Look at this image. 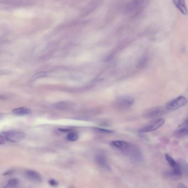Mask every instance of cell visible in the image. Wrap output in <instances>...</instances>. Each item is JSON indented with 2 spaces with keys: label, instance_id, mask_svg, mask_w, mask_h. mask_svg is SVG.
<instances>
[{
  "label": "cell",
  "instance_id": "obj_12",
  "mask_svg": "<svg viewBox=\"0 0 188 188\" xmlns=\"http://www.w3.org/2000/svg\"><path fill=\"white\" fill-rule=\"evenodd\" d=\"M175 7L180 10V12L184 15L188 14V9L186 6L185 0H173Z\"/></svg>",
  "mask_w": 188,
  "mask_h": 188
},
{
  "label": "cell",
  "instance_id": "obj_17",
  "mask_svg": "<svg viewBox=\"0 0 188 188\" xmlns=\"http://www.w3.org/2000/svg\"><path fill=\"white\" fill-rule=\"evenodd\" d=\"M18 184V180L16 179H12L9 180L7 183L6 186L8 188H14Z\"/></svg>",
  "mask_w": 188,
  "mask_h": 188
},
{
  "label": "cell",
  "instance_id": "obj_13",
  "mask_svg": "<svg viewBox=\"0 0 188 188\" xmlns=\"http://www.w3.org/2000/svg\"><path fill=\"white\" fill-rule=\"evenodd\" d=\"M182 173L178 172L173 170L166 171L164 174L165 178L171 180H178L182 177Z\"/></svg>",
  "mask_w": 188,
  "mask_h": 188
},
{
  "label": "cell",
  "instance_id": "obj_15",
  "mask_svg": "<svg viewBox=\"0 0 188 188\" xmlns=\"http://www.w3.org/2000/svg\"><path fill=\"white\" fill-rule=\"evenodd\" d=\"M71 103L68 102H60L55 103L54 107L58 109H66L71 107Z\"/></svg>",
  "mask_w": 188,
  "mask_h": 188
},
{
  "label": "cell",
  "instance_id": "obj_9",
  "mask_svg": "<svg viewBox=\"0 0 188 188\" xmlns=\"http://www.w3.org/2000/svg\"><path fill=\"white\" fill-rule=\"evenodd\" d=\"M130 144L128 142L122 141V140H116L112 141L110 142V145L115 149H118L121 151L124 152L128 148Z\"/></svg>",
  "mask_w": 188,
  "mask_h": 188
},
{
  "label": "cell",
  "instance_id": "obj_10",
  "mask_svg": "<svg viewBox=\"0 0 188 188\" xmlns=\"http://www.w3.org/2000/svg\"><path fill=\"white\" fill-rule=\"evenodd\" d=\"M165 158L167 160L168 164L170 166V167L172 168V170H174L178 172L182 173V167L179 163L175 161L172 157L170 156L168 154H165Z\"/></svg>",
  "mask_w": 188,
  "mask_h": 188
},
{
  "label": "cell",
  "instance_id": "obj_7",
  "mask_svg": "<svg viewBox=\"0 0 188 188\" xmlns=\"http://www.w3.org/2000/svg\"><path fill=\"white\" fill-rule=\"evenodd\" d=\"M174 135L178 137L188 136V118L181 125L178 126L175 130Z\"/></svg>",
  "mask_w": 188,
  "mask_h": 188
},
{
  "label": "cell",
  "instance_id": "obj_8",
  "mask_svg": "<svg viewBox=\"0 0 188 188\" xmlns=\"http://www.w3.org/2000/svg\"><path fill=\"white\" fill-rule=\"evenodd\" d=\"M96 161L97 163L105 170H110L109 165L108 164L107 158L103 153H98L96 156Z\"/></svg>",
  "mask_w": 188,
  "mask_h": 188
},
{
  "label": "cell",
  "instance_id": "obj_20",
  "mask_svg": "<svg viewBox=\"0 0 188 188\" xmlns=\"http://www.w3.org/2000/svg\"><path fill=\"white\" fill-rule=\"evenodd\" d=\"M49 183L50 184L51 186H56L58 185V182L55 179H51V180H50Z\"/></svg>",
  "mask_w": 188,
  "mask_h": 188
},
{
  "label": "cell",
  "instance_id": "obj_16",
  "mask_svg": "<svg viewBox=\"0 0 188 188\" xmlns=\"http://www.w3.org/2000/svg\"><path fill=\"white\" fill-rule=\"evenodd\" d=\"M79 139V135L76 133H70L67 135V139L68 141H75Z\"/></svg>",
  "mask_w": 188,
  "mask_h": 188
},
{
  "label": "cell",
  "instance_id": "obj_6",
  "mask_svg": "<svg viewBox=\"0 0 188 188\" xmlns=\"http://www.w3.org/2000/svg\"><path fill=\"white\" fill-rule=\"evenodd\" d=\"M165 109L162 107H156L147 110L144 114V116L147 118H154L158 117L164 114Z\"/></svg>",
  "mask_w": 188,
  "mask_h": 188
},
{
  "label": "cell",
  "instance_id": "obj_4",
  "mask_svg": "<svg viewBox=\"0 0 188 188\" xmlns=\"http://www.w3.org/2000/svg\"><path fill=\"white\" fill-rule=\"evenodd\" d=\"M165 122V119L163 118H160L154 121L149 123L147 125L140 129L139 130L140 133H147L157 130L162 126Z\"/></svg>",
  "mask_w": 188,
  "mask_h": 188
},
{
  "label": "cell",
  "instance_id": "obj_19",
  "mask_svg": "<svg viewBox=\"0 0 188 188\" xmlns=\"http://www.w3.org/2000/svg\"><path fill=\"white\" fill-rule=\"evenodd\" d=\"M46 76H47V73L45 72H38L36 74H35L31 79H32V80H37L39 78L44 77Z\"/></svg>",
  "mask_w": 188,
  "mask_h": 188
},
{
  "label": "cell",
  "instance_id": "obj_3",
  "mask_svg": "<svg viewBox=\"0 0 188 188\" xmlns=\"http://www.w3.org/2000/svg\"><path fill=\"white\" fill-rule=\"evenodd\" d=\"M188 100L184 96H179L168 102L166 109L168 110H175L184 106L187 103Z\"/></svg>",
  "mask_w": 188,
  "mask_h": 188
},
{
  "label": "cell",
  "instance_id": "obj_5",
  "mask_svg": "<svg viewBox=\"0 0 188 188\" xmlns=\"http://www.w3.org/2000/svg\"><path fill=\"white\" fill-rule=\"evenodd\" d=\"M135 103V100L133 98L129 96L121 97L116 100V105L121 109H126L130 108Z\"/></svg>",
  "mask_w": 188,
  "mask_h": 188
},
{
  "label": "cell",
  "instance_id": "obj_1",
  "mask_svg": "<svg viewBox=\"0 0 188 188\" xmlns=\"http://www.w3.org/2000/svg\"><path fill=\"white\" fill-rule=\"evenodd\" d=\"M25 137V134L18 131H9L2 132L0 135V144L3 145L6 141L12 143H17L22 141Z\"/></svg>",
  "mask_w": 188,
  "mask_h": 188
},
{
  "label": "cell",
  "instance_id": "obj_11",
  "mask_svg": "<svg viewBox=\"0 0 188 188\" xmlns=\"http://www.w3.org/2000/svg\"><path fill=\"white\" fill-rule=\"evenodd\" d=\"M26 175L29 179L35 182H41L42 180V177L36 171L29 170L26 172Z\"/></svg>",
  "mask_w": 188,
  "mask_h": 188
},
{
  "label": "cell",
  "instance_id": "obj_14",
  "mask_svg": "<svg viewBox=\"0 0 188 188\" xmlns=\"http://www.w3.org/2000/svg\"><path fill=\"white\" fill-rule=\"evenodd\" d=\"M31 110L29 108L25 107H20L12 110V112L14 115L18 116H24L29 115L31 113Z\"/></svg>",
  "mask_w": 188,
  "mask_h": 188
},
{
  "label": "cell",
  "instance_id": "obj_2",
  "mask_svg": "<svg viewBox=\"0 0 188 188\" xmlns=\"http://www.w3.org/2000/svg\"><path fill=\"white\" fill-rule=\"evenodd\" d=\"M123 153L130 157L134 162L139 163L143 161V155L140 149L133 144H130L128 148L123 152Z\"/></svg>",
  "mask_w": 188,
  "mask_h": 188
},
{
  "label": "cell",
  "instance_id": "obj_18",
  "mask_svg": "<svg viewBox=\"0 0 188 188\" xmlns=\"http://www.w3.org/2000/svg\"><path fill=\"white\" fill-rule=\"evenodd\" d=\"M144 0H134L133 2L131 3L130 5H129L128 10H131L136 7L137 6L140 5Z\"/></svg>",
  "mask_w": 188,
  "mask_h": 188
},
{
  "label": "cell",
  "instance_id": "obj_21",
  "mask_svg": "<svg viewBox=\"0 0 188 188\" xmlns=\"http://www.w3.org/2000/svg\"><path fill=\"white\" fill-rule=\"evenodd\" d=\"M97 130L100 132H104V133H112V131L108 130H105V129H96Z\"/></svg>",
  "mask_w": 188,
  "mask_h": 188
}]
</instances>
